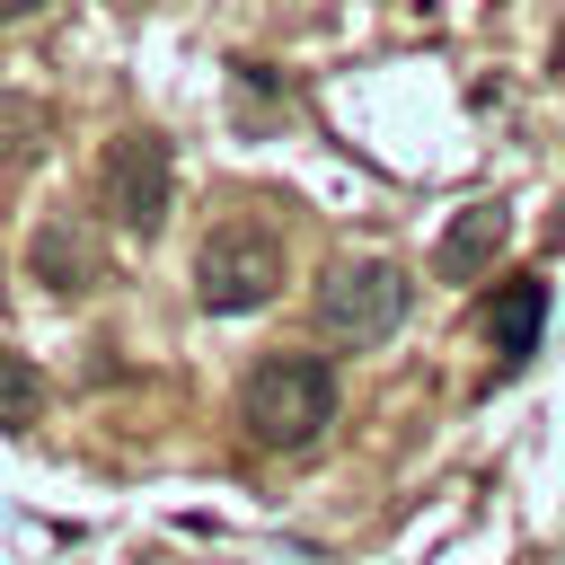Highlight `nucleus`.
I'll list each match as a JSON object with an SVG mask.
<instances>
[{
    "instance_id": "obj_1",
    "label": "nucleus",
    "mask_w": 565,
    "mask_h": 565,
    "mask_svg": "<svg viewBox=\"0 0 565 565\" xmlns=\"http://www.w3.org/2000/svg\"><path fill=\"white\" fill-rule=\"evenodd\" d=\"M238 424H247V441H265V450L318 441V433L335 424V371H327L318 353H265V362L247 371V388H238Z\"/></svg>"
},
{
    "instance_id": "obj_2",
    "label": "nucleus",
    "mask_w": 565,
    "mask_h": 565,
    "mask_svg": "<svg viewBox=\"0 0 565 565\" xmlns=\"http://www.w3.org/2000/svg\"><path fill=\"white\" fill-rule=\"evenodd\" d=\"M406 274L388 265V256H353V265H335V274H318V335L327 344H344V353H362V344H388L397 327H406Z\"/></svg>"
},
{
    "instance_id": "obj_3",
    "label": "nucleus",
    "mask_w": 565,
    "mask_h": 565,
    "mask_svg": "<svg viewBox=\"0 0 565 565\" xmlns=\"http://www.w3.org/2000/svg\"><path fill=\"white\" fill-rule=\"evenodd\" d=\"M194 291L212 318H238V309H265L282 291V238L265 221H221L194 256Z\"/></svg>"
},
{
    "instance_id": "obj_4",
    "label": "nucleus",
    "mask_w": 565,
    "mask_h": 565,
    "mask_svg": "<svg viewBox=\"0 0 565 565\" xmlns=\"http://www.w3.org/2000/svg\"><path fill=\"white\" fill-rule=\"evenodd\" d=\"M168 194H177V150H168L159 132L106 141V159H97V203L115 212L124 238H150V230L168 221Z\"/></svg>"
},
{
    "instance_id": "obj_5",
    "label": "nucleus",
    "mask_w": 565,
    "mask_h": 565,
    "mask_svg": "<svg viewBox=\"0 0 565 565\" xmlns=\"http://www.w3.org/2000/svg\"><path fill=\"white\" fill-rule=\"evenodd\" d=\"M97 274H106V238H97L79 212L35 221V282H53V291H88Z\"/></svg>"
},
{
    "instance_id": "obj_6",
    "label": "nucleus",
    "mask_w": 565,
    "mask_h": 565,
    "mask_svg": "<svg viewBox=\"0 0 565 565\" xmlns=\"http://www.w3.org/2000/svg\"><path fill=\"white\" fill-rule=\"evenodd\" d=\"M503 238H512V212H503V203H477V212H459V221L433 238V274H441V282H477V274L503 256Z\"/></svg>"
},
{
    "instance_id": "obj_7",
    "label": "nucleus",
    "mask_w": 565,
    "mask_h": 565,
    "mask_svg": "<svg viewBox=\"0 0 565 565\" xmlns=\"http://www.w3.org/2000/svg\"><path fill=\"white\" fill-rule=\"evenodd\" d=\"M486 335H494L503 362H530L539 335H547V282H539V274H530V282H503V291L486 300Z\"/></svg>"
},
{
    "instance_id": "obj_8",
    "label": "nucleus",
    "mask_w": 565,
    "mask_h": 565,
    "mask_svg": "<svg viewBox=\"0 0 565 565\" xmlns=\"http://www.w3.org/2000/svg\"><path fill=\"white\" fill-rule=\"evenodd\" d=\"M35 406H44V371H35L26 353L0 344V424L18 433V424H35Z\"/></svg>"
},
{
    "instance_id": "obj_9",
    "label": "nucleus",
    "mask_w": 565,
    "mask_h": 565,
    "mask_svg": "<svg viewBox=\"0 0 565 565\" xmlns=\"http://www.w3.org/2000/svg\"><path fill=\"white\" fill-rule=\"evenodd\" d=\"M0 132H9V141H0L9 159H35V150H44V132H53V115H44V106H26V97H9V106H0Z\"/></svg>"
},
{
    "instance_id": "obj_10",
    "label": "nucleus",
    "mask_w": 565,
    "mask_h": 565,
    "mask_svg": "<svg viewBox=\"0 0 565 565\" xmlns=\"http://www.w3.org/2000/svg\"><path fill=\"white\" fill-rule=\"evenodd\" d=\"M26 9H44V0H0V26H9V18H26Z\"/></svg>"
}]
</instances>
